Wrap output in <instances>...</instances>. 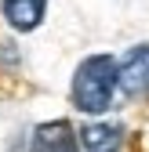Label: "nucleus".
Instances as JSON below:
<instances>
[{
	"label": "nucleus",
	"instance_id": "nucleus-5",
	"mask_svg": "<svg viewBox=\"0 0 149 152\" xmlns=\"http://www.w3.org/2000/svg\"><path fill=\"white\" fill-rule=\"evenodd\" d=\"M0 7H4V18H7L15 29L29 33V29H36V26H40L47 0H4Z\"/></svg>",
	"mask_w": 149,
	"mask_h": 152
},
{
	"label": "nucleus",
	"instance_id": "nucleus-3",
	"mask_svg": "<svg viewBox=\"0 0 149 152\" xmlns=\"http://www.w3.org/2000/svg\"><path fill=\"white\" fill-rule=\"evenodd\" d=\"M29 152H80V148H77V130H73L66 120L40 123V127L33 130Z\"/></svg>",
	"mask_w": 149,
	"mask_h": 152
},
{
	"label": "nucleus",
	"instance_id": "nucleus-2",
	"mask_svg": "<svg viewBox=\"0 0 149 152\" xmlns=\"http://www.w3.org/2000/svg\"><path fill=\"white\" fill-rule=\"evenodd\" d=\"M117 87L127 98H149V47H135L117 65Z\"/></svg>",
	"mask_w": 149,
	"mask_h": 152
},
{
	"label": "nucleus",
	"instance_id": "nucleus-4",
	"mask_svg": "<svg viewBox=\"0 0 149 152\" xmlns=\"http://www.w3.org/2000/svg\"><path fill=\"white\" fill-rule=\"evenodd\" d=\"M80 141L87 152H120L124 148V130L117 123H87L80 130Z\"/></svg>",
	"mask_w": 149,
	"mask_h": 152
},
{
	"label": "nucleus",
	"instance_id": "nucleus-1",
	"mask_svg": "<svg viewBox=\"0 0 149 152\" xmlns=\"http://www.w3.org/2000/svg\"><path fill=\"white\" fill-rule=\"evenodd\" d=\"M117 91V62L109 54H91L73 76V105L80 112H105Z\"/></svg>",
	"mask_w": 149,
	"mask_h": 152
}]
</instances>
